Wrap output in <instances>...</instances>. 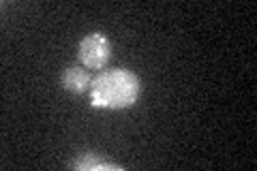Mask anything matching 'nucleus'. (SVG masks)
Instances as JSON below:
<instances>
[{
  "mask_svg": "<svg viewBox=\"0 0 257 171\" xmlns=\"http://www.w3.org/2000/svg\"><path fill=\"white\" fill-rule=\"evenodd\" d=\"M140 96V79L126 69H114L96 75L90 84V103L99 109H126Z\"/></svg>",
  "mask_w": 257,
  "mask_h": 171,
  "instance_id": "obj_1",
  "label": "nucleus"
},
{
  "mask_svg": "<svg viewBox=\"0 0 257 171\" xmlns=\"http://www.w3.org/2000/svg\"><path fill=\"white\" fill-rule=\"evenodd\" d=\"M111 58V43L103 32H90L79 43V62L86 69H103Z\"/></svg>",
  "mask_w": 257,
  "mask_h": 171,
  "instance_id": "obj_2",
  "label": "nucleus"
},
{
  "mask_svg": "<svg viewBox=\"0 0 257 171\" xmlns=\"http://www.w3.org/2000/svg\"><path fill=\"white\" fill-rule=\"evenodd\" d=\"M90 75H88L86 67H77V64H69L62 73V86L73 94H82L90 88Z\"/></svg>",
  "mask_w": 257,
  "mask_h": 171,
  "instance_id": "obj_3",
  "label": "nucleus"
}]
</instances>
